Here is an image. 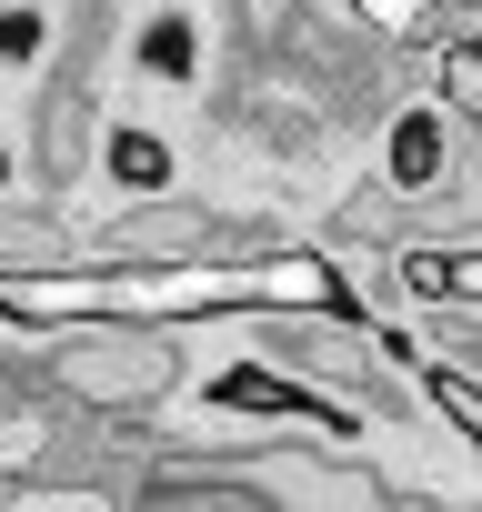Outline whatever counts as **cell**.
Here are the masks:
<instances>
[{
    "instance_id": "obj_2",
    "label": "cell",
    "mask_w": 482,
    "mask_h": 512,
    "mask_svg": "<svg viewBox=\"0 0 482 512\" xmlns=\"http://www.w3.org/2000/svg\"><path fill=\"white\" fill-rule=\"evenodd\" d=\"M382 171H392V191H412V201H422V191H442V181H452L442 111H402V121H392V161H382Z\"/></svg>"
},
{
    "instance_id": "obj_5",
    "label": "cell",
    "mask_w": 482,
    "mask_h": 512,
    "mask_svg": "<svg viewBox=\"0 0 482 512\" xmlns=\"http://www.w3.org/2000/svg\"><path fill=\"white\" fill-rule=\"evenodd\" d=\"M482 101V61H472V31L442 41V111H472Z\"/></svg>"
},
{
    "instance_id": "obj_4",
    "label": "cell",
    "mask_w": 482,
    "mask_h": 512,
    "mask_svg": "<svg viewBox=\"0 0 482 512\" xmlns=\"http://www.w3.org/2000/svg\"><path fill=\"white\" fill-rule=\"evenodd\" d=\"M191 61H201L191 21H181V11H161V21L141 31V71H151V81H191Z\"/></svg>"
},
{
    "instance_id": "obj_1",
    "label": "cell",
    "mask_w": 482,
    "mask_h": 512,
    "mask_svg": "<svg viewBox=\"0 0 482 512\" xmlns=\"http://www.w3.org/2000/svg\"><path fill=\"white\" fill-rule=\"evenodd\" d=\"M51 392H71L81 412H121V422L161 412L181 392V342L151 332V322H101V332H81V342L51 352Z\"/></svg>"
},
{
    "instance_id": "obj_3",
    "label": "cell",
    "mask_w": 482,
    "mask_h": 512,
    "mask_svg": "<svg viewBox=\"0 0 482 512\" xmlns=\"http://www.w3.org/2000/svg\"><path fill=\"white\" fill-rule=\"evenodd\" d=\"M101 171H111L121 191H141V201L171 191V151H161L151 131H111V141H101Z\"/></svg>"
},
{
    "instance_id": "obj_6",
    "label": "cell",
    "mask_w": 482,
    "mask_h": 512,
    "mask_svg": "<svg viewBox=\"0 0 482 512\" xmlns=\"http://www.w3.org/2000/svg\"><path fill=\"white\" fill-rule=\"evenodd\" d=\"M41 51V11H0V61H31Z\"/></svg>"
}]
</instances>
